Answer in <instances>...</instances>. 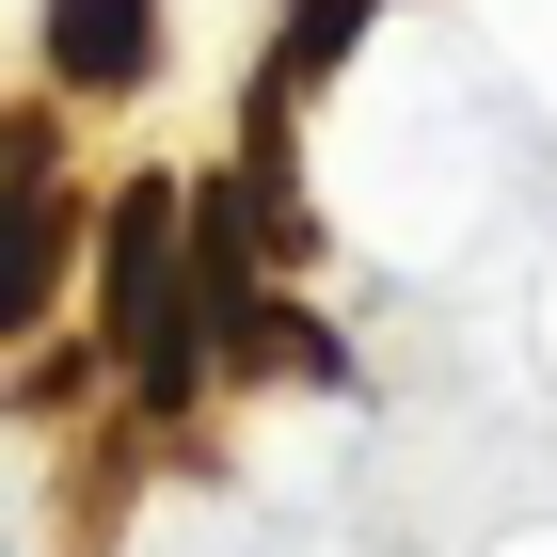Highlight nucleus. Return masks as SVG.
Wrapping results in <instances>:
<instances>
[{
    "label": "nucleus",
    "instance_id": "f03ea898",
    "mask_svg": "<svg viewBox=\"0 0 557 557\" xmlns=\"http://www.w3.org/2000/svg\"><path fill=\"white\" fill-rule=\"evenodd\" d=\"M48 64L64 81H144L160 64V0H48Z\"/></svg>",
    "mask_w": 557,
    "mask_h": 557
},
{
    "label": "nucleus",
    "instance_id": "7ed1b4c3",
    "mask_svg": "<svg viewBox=\"0 0 557 557\" xmlns=\"http://www.w3.org/2000/svg\"><path fill=\"white\" fill-rule=\"evenodd\" d=\"M350 16H367V0H302V16H287V81H319V64H335Z\"/></svg>",
    "mask_w": 557,
    "mask_h": 557
},
{
    "label": "nucleus",
    "instance_id": "f257e3e1",
    "mask_svg": "<svg viewBox=\"0 0 557 557\" xmlns=\"http://www.w3.org/2000/svg\"><path fill=\"white\" fill-rule=\"evenodd\" d=\"M175 191L144 175L128 208H112V350L144 367V398H191V367H208V335H191V271L208 256H175Z\"/></svg>",
    "mask_w": 557,
    "mask_h": 557
}]
</instances>
